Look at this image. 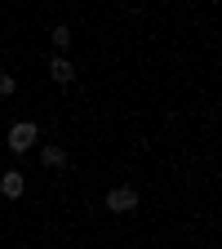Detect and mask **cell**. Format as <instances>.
<instances>
[{"label":"cell","mask_w":222,"mask_h":249,"mask_svg":"<svg viewBox=\"0 0 222 249\" xmlns=\"http://www.w3.org/2000/svg\"><path fill=\"white\" fill-rule=\"evenodd\" d=\"M107 209H111V213H129V209H138V192H134L129 182H124V187H111V192H107Z\"/></svg>","instance_id":"obj_1"},{"label":"cell","mask_w":222,"mask_h":249,"mask_svg":"<svg viewBox=\"0 0 222 249\" xmlns=\"http://www.w3.org/2000/svg\"><path fill=\"white\" fill-rule=\"evenodd\" d=\"M5 147H9V151H27V147H36V124H31V120H18L14 129H9V138H5Z\"/></svg>","instance_id":"obj_2"},{"label":"cell","mask_w":222,"mask_h":249,"mask_svg":"<svg viewBox=\"0 0 222 249\" xmlns=\"http://www.w3.org/2000/svg\"><path fill=\"white\" fill-rule=\"evenodd\" d=\"M22 187H27V182H22V174H18V169L0 174V192H5V196H22Z\"/></svg>","instance_id":"obj_3"},{"label":"cell","mask_w":222,"mask_h":249,"mask_svg":"<svg viewBox=\"0 0 222 249\" xmlns=\"http://www.w3.org/2000/svg\"><path fill=\"white\" fill-rule=\"evenodd\" d=\"M40 160H45L49 169H67V151H62V147H53V142H49V147L40 151Z\"/></svg>","instance_id":"obj_4"},{"label":"cell","mask_w":222,"mask_h":249,"mask_svg":"<svg viewBox=\"0 0 222 249\" xmlns=\"http://www.w3.org/2000/svg\"><path fill=\"white\" fill-rule=\"evenodd\" d=\"M49 71H53V80H58V85H67V80L76 76V67H71L67 58H53V62H49Z\"/></svg>","instance_id":"obj_5"},{"label":"cell","mask_w":222,"mask_h":249,"mask_svg":"<svg viewBox=\"0 0 222 249\" xmlns=\"http://www.w3.org/2000/svg\"><path fill=\"white\" fill-rule=\"evenodd\" d=\"M53 45L67 49V45H71V31H67V27H53Z\"/></svg>","instance_id":"obj_6"},{"label":"cell","mask_w":222,"mask_h":249,"mask_svg":"<svg viewBox=\"0 0 222 249\" xmlns=\"http://www.w3.org/2000/svg\"><path fill=\"white\" fill-rule=\"evenodd\" d=\"M0 93H14V76H5V71H0Z\"/></svg>","instance_id":"obj_7"}]
</instances>
